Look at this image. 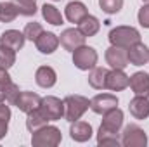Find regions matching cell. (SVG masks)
Listing matches in <instances>:
<instances>
[{
	"mask_svg": "<svg viewBox=\"0 0 149 147\" xmlns=\"http://www.w3.org/2000/svg\"><path fill=\"white\" fill-rule=\"evenodd\" d=\"M7 130H9V119L0 118V140L7 135Z\"/></svg>",
	"mask_w": 149,
	"mask_h": 147,
	"instance_id": "obj_35",
	"label": "cell"
},
{
	"mask_svg": "<svg viewBox=\"0 0 149 147\" xmlns=\"http://www.w3.org/2000/svg\"><path fill=\"white\" fill-rule=\"evenodd\" d=\"M24 38H28V40H31V42H35L42 33H43V28H42V24L40 23H28L26 26H24Z\"/></svg>",
	"mask_w": 149,
	"mask_h": 147,
	"instance_id": "obj_30",
	"label": "cell"
},
{
	"mask_svg": "<svg viewBox=\"0 0 149 147\" xmlns=\"http://www.w3.org/2000/svg\"><path fill=\"white\" fill-rule=\"evenodd\" d=\"M92 133L94 132H92L90 123H85V121H73L71 123L70 135L74 142H87V140H90Z\"/></svg>",
	"mask_w": 149,
	"mask_h": 147,
	"instance_id": "obj_18",
	"label": "cell"
},
{
	"mask_svg": "<svg viewBox=\"0 0 149 147\" xmlns=\"http://www.w3.org/2000/svg\"><path fill=\"white\" fill-rule=\"evenodd\" d=\"M17 10L21 16H35L37 14V0H16Z\"/></svg>",
	"mask_w": 149,
	"mask_h": 147,
	"instance_id": "obj_28",
	"label": "cell"
},
{
	"mask_svg": "<svg viewBox=\"0 0 149 147\" xmlns=\"http://www.w3.org/2000/svg\"><path fill=\"white\" fill-rule=\"evenodd\" d=\"M137 17H139V24H141L142 28H149V3H146V5L141 7Z\"/></svg>",
	"mask_w": 149,
	"mask_h": 147,
	"instance_id": "obj_32",
	"label": "cell"
},
{
	"mask_svg": "<svg viewBox=\"0 0 149 147\" xmlns=\"http://www.w3.org/2000/svg\"><path fill=\"white\" fill-rule=\"evenodd\" d=\"M127 52H128V64L132 66H144L146 62H149V49L141 42L128 47Z\"/></svg>",
	"mask_w": 149,
	"mask_h": 147,
	"instance_id": "obj_11",
	"label": "cell"
},
{
	"mask_svg": "<svg viewBox=\"0 0 149 147\" xmlns=\"http://www.w3.org/2000/svg\"><path fill=\"white\" fill-rule=\"evenodd\" d=\"M130 78L123 73V69H111L106 78V88L113 92H121L128 87Z\"/></svg>",
	"mask_w": 149,
	"mask_h": 147,
	"instance_id": "obj_12",
	"label": "cell"
},
{
	"mask_svg": "<svg viewBox=\"0 0 149 147\" xmlns=\"http://www.w3.org/2000/svg\"><path fill=\"white\" fill-rule=\"evenodd\" d=\"M12 80H10V76L7 73V69H3V68H0V88L2 87H5L7 83H10Z\"/></svg>",
	"mask_w": 149,
	"mask_h": 147,
	"instance_id": "obj_34",
	"label": "cell"
},
{
	"mask_svg": "<svg viewBox=\"0 0 149 147\" xmlns=\"http://www.w3.org/2000/svg\"><path fill=\"white\" fill-rule=\"evenodd\" d=\"M97 52L95 49L88 47V45H81L76 50H73V64L80 71H88L92 68H95L97 64Z\"/></svg>",
	"mask_w": 149,
	"mask_h": 147,
	"instance_id": "obj_4",
	"label": "cell"
},
{
	"mask_svg": "<svg viewBox=\"0 0 149 147\" xmlns=\"http://www.w3.org/2000/svg\"><path fill=\"white\" fill-rule=\"evenodd\" d=\"M90 107V101L83 95H68L64 99V118L73 123V121H78L85 111Z\"/></svg>",
	"mask_w": 149,
	"mask_h": 147,
	"instance_id": "obj_3",
	"label": "cell"
},
{
	"mask_svg": "<svg viewBox=\"0 0 149 147\" xmlns=\"http://www.w3.org/2000/svg\"><path fill=\"white\" fill-rule=\"evenodd\" d=\"M24 33L17 31V30H7L2 33L0 37V45H5V47H10L12 50H21L23 45H24Z\"/></svg>",
	"mask_w": 149,
	"mask_h": 147,
	"instance_id": "obj_17",
	"label": "cell"
},
{
	"mask_svg": "<svg viewBox=\"0 0 149 147\" xmlns=\"http://www.w3.org/2000/svg\"><path fill=\"white\" fill-rule=\"evenodd\" d=\"M99 7L106 14H118L123 7V0H99Z\"/></svg>",
	"mask_w": 149,
	"mask_h": 147,
	"instance_id": "obj_29",
	"label": "cell"
},
{
	"mask_svg": "<svg viewBox=\"0 0 149 147\" xmlns=\"http://www.w3.org/2000/svg\"><path fill=\"white\" fill-rule=\"evenodd\" d=\"M106 62L111 66V69H125L128 66V52H127V49L111 45L106 50Z\"/></svg>",
	"mask_w": 149,
	"mask_h": 147,
	"instance_id": "obj_8",
	"label": "cell"
},
{
	"mask_svg": "<svg viewBox=\"0 0 149 147\" xmlns=\"http://www.w3.org/2000/svg\"><path fill=\"white\" fill-rule=\"evenodd\" d=\"M54 2H57V0H54Z\"/></svg>",
	"mask_w": 149,
	"mask_h": 147,
	"instance_id": "obj_37",
	"label": "cell"
},
{
	"mask_svg": "<svg viewBox=\"0 0 149 147\" xmlns=\"http://www.w3.org/2000/svg\"><path fill=\"white\" fill-rule=\"evenodd\" d=\"M40 111L45 114V118L49 121H57L64 116V101H61L54 95H47L42 99Z\"/></svg>",
	"mask_w": 149,
	"mask_h": 147,
	"instance_id": "obj_6",
	"label": "cell"
},
{
	"mask_svg": "<svg viewBox=\"0 0 149 147\" xmlns=\"http://www.w3.org/2000/svg\"><path fill=\"white\" fill-rule=\"evenodd\" d=\"M42 16H43V19H45L47 23H50V24H54V26H61V24H63V16H61V12L57 10V7H54V5H50V3L42 5Z\"/></svg>",
	"mask_w": 149,
	"mask_h": 147,
	"instance_id": "obj_24",
	"label": "cell"
},
{
	"mask_svg": "<svg viewBox=\"0 0 149 147\" xmlns=\"http://www.w3.org/2000/svg\"><path fill=\"white\" fill-rule=\"evenodd\" d=\"M109 42L111 45L128 49L134 43L141 42V33L132 26H116L109 31Z\"/></svg>",
	"mask_w": 149,
	"mask_h": 147,
	"instance_id": "obj_2",
	"label": "cell"
},
{
	"mask_svg": "<svg viewBox=\"0 0 149 147\" xmlns=\"http://www.w3.org/2000/svg\"><path fill=\"white\" fill-rule=\"evenodd\" d=\"M99 28H101V23H99V19H97L95 16H90V14H88L87 17H83V19L78 23V30H80V33H81L85 38L97 35Z\"/></svg>",
	"mask_w": 149,
	"mask_h": 147,
	"instance_id": "obj_21",
	"label": "cell"
},
{
	"mask_svg": "<svg viewBox=\"0 0 149 147\" xmlns=\"http://www.w3.org/2000/svg\"><path fill=\"white\" fill-rule=\"evenodd\" d=\"M35 81H37L38 87H42V88H50V87L56 85L57 74H56V71L50 66H40L37 69V73H35Z\"/></svg>",
	"mask_w": 149,
	"mask_h": 147,
	"instance_id": "obj_19",
	"label": "cell"
},
{
	"mask_svg": "<svg viewBox=\"0 0 149 147\" xmlns=\"http://www.w3.org/2000/svg\"><path fill=\"white\" fill-rule=\"evenodd\" d=\"M0 118L10 119V109H9V106H5V99L2 95H0Z\"/></svg>",
	"mask_w": 149,
	"mask_h": 147,
	"instance_id": "obj_33",
	"label": "cell"
},
{
	"mask_svg": "<svg viewBox=\"0 0 149 147\" xmlns=\"http://www.w3.org/2000/svg\"><path fill=\"white\" fill-rule=\"evenodd\" d=\"M61 140H63L61 130L57 126H49V125L33 132V137H31L33 147H56L61 144Z\"/></svg>",
	"mask_w": 149,
	"mask_h": 147,
	"instance_id": "obj_1",
	"label": "cell"
},
{
	"mask_svg": "<svg viewBox=\"0 0 149 147\" xmlns=\"http://www.w3.org/2000/svg\"><path fill=\"white\" fill-rule=\"evenodd\" d=\"M49 123V119L45 118V114L40 111V107L35 111H31V112H28V116H26V128L33 133V132H37L38 128H42V126H45Z\"/></svg>",
	"mask_w": 149,
	"mask_h": 147,
	"instance_id": "obj_23",
	"label": "cell"
},
{
	"mask_svg": "<svg viewBox=\"0 0 149 147\" xmlns=\"http://www.w3.org/2000/svg\"><path fill=\"white\" fill-rule=\"evenodd\" d=\"M35 45H37V50H40L42 54H52L59 47V37L50 31H43L35 40Z\"/></svg>",
	"mask_w": 149,
	"mask_h": 147,
	"instance_id": "obj_16",
	"label": "cell"
},
{
	"mask_svg": "<svg viewBox=\"0 0 149 147\" xmlns=\"http://www.w3.org/2000/svg\"><path fill=\"white\" fill-rule=\"evenodd\" d=\"M121 146L125 147H146L148 146V135L146 132L137 125L125 126L121 133Z\"/></svg>",
	"mask_w": 149,
	"mask_h": 147,
	"instance_id": "obj_5",
	"label": "cell"
},
{
	"mask_svg": "<svg viewBox=\"0 0 149 147\" xmlns=\"http://www.w3.org/2000/svg\"><path fill=\"white\" fill-rule=\"evenodd\" d=\"M128 111L135 119H146L149 118V97H142V95H135L130 104H128Z\"/></svg>",
	"mask_w": 149,
	"mask_h": 147,
	"instance_id": "obj_15",
	"label": "cell"
},
{
	"mask_svg": "<svg viewBox=\"0 0 149 147\" xmlns=\"http://www.w3.org/2000/svg\"><path fill=\"white\" fill-rule=\"evenodd\" d=\"M142 2H146V3H149V0H142Z\"/></svg>",
	"mask_w": 149,
	"mask_h": 147,
	"instance_id": "obj_36",
	"label": "cell"
},
{
	"mask_svg": "<svg viewBox=\"0 0 149 147\" xmlns=\"http://www.w3.org/2000/svg\"><path fill=\"white\" fill-rule=\"evenodd\" d=\"M88 16V10H87V7H85V3L83 2H78V0H74V2H70L68 5H66V19L70 21V23H80L83 17H87Z\"/></svg>",
	"mask_w": 149,
	"mask_h": 147,
	"instance_id": "obj_20",
	"label": "cell"
},
{
	"mask_svg": "<svg viewBox=\"0 0 149 147\" xmlns=\"http://www.w3.org/2000/svg\"><path fill=\"white\" fill-rule=\"evenodd\" d=\"M16 62V50H12L10 47L0 45V68L9 69L12 68Z\"/></svg>",
	"mask_w": 149,
	"mask_h": 147,
	"instance_id": "obj_27",
	"label": "cell"
},
{
	"mask_svg": "<svg viewBox=\"0 0 149 147\" xmlns=\"http://www.w3.org/2000/svg\"><path fill=\"white\" fill-rule=\"evenodd\" d=\"M97 144L99 146H120L121 140L118 139V135H113V133H99L97 132Z\"/></svg>",
	"mask_w": 149,
	"mask_h": 147,
	"instance_id": "obj_31",
	"label": "cell"
},
{
	"mask_svg": "<svg viewBox=\"0 0 149 147\" xmlns=\"http://www.w3.org/2000/svg\"><path fill=\"white\" fill-rule=\"evenodd\" d=\"M121 126H123V111L114 107V109L104 112V119H102V125L99 128V133H113V135H118Z\"/></svg>",
	"mask_w": 149,
	"mask_h": 147,
	"instance_id": "obj_7",
	"label": "cell"
},
{
	"mask_svg": "<svg viewBox=\"0 0 149 147\" xmlns=\"http://www.w3.org/2000/svg\"><path fill=\"white\" fill-rule=\"evenodd\" d=\"M59 43L63 45L64 50L73 52V50H76L78 47L85 45V37L80 33V30L68 28V30H64V31L61 33V37H59Z\"/></svg>",
	"mask_w": 149,
	"mask_h": 147,
	"instance_id": "obj_10",
	"label": "cell"
},
{
	"mask_svg": "<svg viewBox=\"0 0 149 147\" xmlns=\"http://www.w3.org/2000/svg\"><path fill=\"white\" fill-rule=\"evenodd\" d=\"M108 73H109V69H106V68H92V71L88 74V83H90V87L95 88V90L106 88Z\"/></svg>",
	"mask_w": 149,
	"mask_h": 147,
	"instance_id": "obj_22",
	"label": "cell"
},
{
	"mask_svg": "<svg viewBox=\"0 0 149 147\" xmlns=\"http://www.w3.org/2000/svg\"><path fill=\"white\" fill-rule=\"evenodd\" d=\"M128 87L132 88V92L135 95H142L149 97V74L144 71H137L130 76V83Z\"/></svg>",
	"mask_w": 149,
	"mask_h": 147,
	"instance_id": "obj_14",
	"label": "cell"
},
{
	"mask_svg": "<svg viewBox=\"0 0 149 147\" xmlns=\"http://www.w3.org/2000/svg\"><path fill=\"white\" fill-rule=\"evenodd\" d=\"M19 94H21V90H19V87L16 85V83H7L5 87H2L0 88V95L9 102V104H12V106H16V102H17V97H19Z\"/></svg>",
	"mask_w": 149,
	"mask_h": 147,
	"instance_id": "obj_26",
	"label": "cell"
},
{
	"mask_svg": "<svg viewBox=\"0 0 149 147\" xmlns=\"http://www.w3.org/2000/svg\"><path fill=\"white\" fill-rule=\"evenodd\" d=\"M19 10L17 5L12 2H0V21L2 23H12L17 17Z\"/></svg>",
	"mask_w": 149,
	"mask_h": 147,
	"instance_id": "obj_25",
	"label": "cell"
},
{
	"mask_svg": "<svg viewBox=\"0 0 149 147\" xmlns=\"http://www.w3.org/2000/svg\"><path fill=\"white\" fill-rule=\"evenodd\" d=\"M40 104H42V97L38 94H35V92H21L19 97H17V102H16L17 109L26 112V114L38 109Z\"/></svg>",
	"mask_w": 149,
	"mask_h": 147,
	"instance_id": "obj_13",
	"label": "cell"
},
{
	"mask_svg": "<svg viewBox=\"0 0 149 147\" xmlns=\"http://www.w3.org/2000/svg\"><path fill=\"white\" fill-rule=\"evenodd\" d=\"M118 106V97L113 94H97L90 101V109L95 114H104Z\"/></svg>",
	"mask_w": 149,
	"mask_h": 147,
	"instance_id": "obj_9",
	"label": "cell"
}]
</instances>
